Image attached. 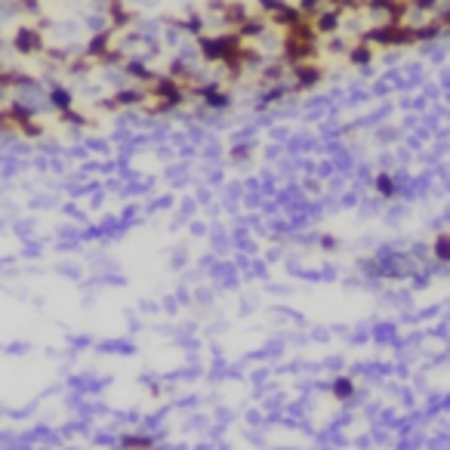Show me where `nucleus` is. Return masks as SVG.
Segmentation results:
<instances>
[{
    "instance_id": "12",
    "label": "nucleus",
    "mask_w": 450,
    "mask_h": 450,
    "mask_svg": "<svg viewBox=\"0 0 450 450\" xmlns=\"http://www.w3.org/2000/svg\"><path fill=\"white\" fill-rule=\"evenodd\" d=\"M111 41H114V31L108 28V25H105L102 31H93V34H90V41H87V46H83V56H87V59H93V62H99V59H102L105 53L114 46Z\"/></svg>"
},
{
    "instance_id": "7",
    "label": "nucleus",
    "mask_w": 450,
    "mask_h": 450,
    "mask_svg": "<svg viewBox=\"0 0 450 450\" xmlns=\"http://www.w3.org/2000/svg\"><path fill=\"white\" fill-rule=\"evenodd\" d=\"M41 81L31 77L28 71L22 68H13V65H0V93H13V90H37Z\"/></svg>"
},
{
    "instance_id": "6",
    "label": "nucleus",
    "mask_w": 450,
    "mask_h": 450,
    "mask_svg": "<svg viewBox=\"0 0 450 450\" xmlns=\"http://www.w3.org/2000/svg\"><path fill=\"white\" fill-rule=\"evenodd\" d=\"M364 10L379 15L383 22H407L410 0H364Z\"/></svg>"
},
{
    "instance_id": "5",
    "label": "nucleus",
    "mask_w": 450,
    "mask_h": 450,
    "mask_svg": "<svg viewBox=\"0 0 450 450\" xmlns=\"http://www.w3.org/2000/svg\"><path fill=\"white\" fill-rule=\"evenodd\" d=\"M189 93L195 99H200L207 108H213V111H225V108L231 105V93L222 87V83L216 81H207V83H195V87H189Z\"/></svg>"
},
{
    "instance_id": "33",
    "label": "nucleus",
    "mask_w": 450,
    "mask_h": 450,
    "mask_svg": "<svg viewBox=\"0 0 450 450\" xmlns=\"http://www.w3.org/2000/svg\"><path fill=\"white\" fill-rule=\"evenodd\" d=\"M10 133H19L15 123L10 118V108H0V136H10Z\"/></svg>"
},
{
    "instance_id": "26",
    "label": "nucleus",
    "mask_w": 450,
    "mask_h": 450,
    "mask_svg": "<svg viewBox=\"0 0 450 450\" xmlns=\"http://www.w3.org/2000/svg\"><path fill=\"white\" fill-rule=\"evenodd\" d=\"M240 59H244L247 68H262V53L256 50L253 43H244V50H240Z\"/></svg>"
},
{
    "instance_id": "9",
    "label": "nucleus",
    "mask_w": 450,
    "mask_h": 450,
    "mask_svg": "<svg viewBox=\"0 0 450 450\" xmlns=\"http://www.w3.org/2000/svg\"><path fill=\"white\" fill-rule=\"evenodd\" d=\"M312 25L318 31V37H336V31L343 28V10L336 6H324L312 15Z\"/></svg>"
},
{
    "instance_id": "13",
    "label": "nucleus",
    "mask_w": 450,
    "mask_h": 450,
    "mask_svg": "<svg viewBox=\"0 0 450 450\" xmlns=\"http://www.w3.org/2000/svg\"><path fill=\"white\" fill-rule=\"evenodd\" d=\"M306 19H308V15L302 13L296 4H290V0H287V4L281 6V10L268 15V25H275V28H284V31H290V28H296L299 22H306Z\"/></svg>"
},
{
    "instance_id": "32",
    "label": "nucleus",
    "mask_w": 450,
    "mask_h": 450,
    "mask_svg": "<svg viewBox=\"0 0 450 450\" xmlns=\"http://www.w3.org/2000/svg\"><path fill=\"white\" fill-rule=\"evenodd\" d=\"M438 6H441V0H410V13L429 15V13H435Z\"/></svg>"
},
{
    "instance_id": "36",
    "label": "nucleus",
    "mask_w": 450,
    "mask_h": 450,
    "mask_svg": "<svg viewBox=\"0 0 450 450\" xmlns=\"http://www.w3.org/2000/svg\"><path fill=\"white\" fill-rule=\"evenodd\" d=\"M296 6H299V10L306 13V15H308V19H312V15H315L318 10H324V0H299Z\"/></svg>"
},
{
    "instance_id": "18",
    "label": "nucleus",
    "mask_w": 450,
    "mask_h": 450,
    "mask_svg": "<svg viewBox=\"0 0 450 450\" xmlns=\"http://www.w3.org/2000/svg\"><path fill=\"white\" fill-rule=\"evenodd\" d=\"M121 71L130 77V81H136V83H154L158 81V74H154V68H149L142 59H127L121 65Z\"/></svg>"
},
{
    "instance_id": "21",
    "label": "nucleus",
    "mask_w": 450,
    "mask_h": 450,
    "mask_svg": "<svg viewBox=\"0 0 450 450\" xmlns=\"http://www.w3.org/2000/svg\"><path fill=\"white\" fill-rule=\"evenodd\" d=\"M438 37H444V34H441V28H438V22L425 19V22L416 25V43H435Z\"/></svg>"
},
{
    "instance_id": "15",
    "label": "nucleus",
    "mask_w": 450,
    "mask_h": 450,
    "mask_svg": "<svg viewBox=\"0 0 450 450\" xmlns=\"http://www.w3.org/2000/svg\"><path fill=\"white\" fill-rule=\"evenodd\" d=\"M266 31H268V19H266V15H259V13H253L250 19H244V22H240L238 34H240V41L253 43V41H259V37L266 34Z\"/></svg>"
},
{
    "instance_id": "20",
    "label": "nucleus",
    "mask_w": 450,
    "mask_h": 450,
    "mask_svg": "<svg viewBox=\"0 0 450 450\" xmlns=\"http://www.w3.org/2000/svg\"><path fill=\"white\" fill-rule=\"evenodd\" d=\"M287 74H290V68H287L284 62H275V65H262L259 83H262V87H275V83H284Z\"/></svg>"
},
{
    "instance_id": "4",
    "label": "nucleus",
    "mask_w": 450,
    "mask_h": 450,
    "mask_svg": "<svg viewBox=\"0 0 450 450\" xmlns=\"http://www.w3.org/2000/svg\"><path fill=\"white\" fill-rule=\"evenodd\" d=\"M324 77H327V68L321 62H299L290 68V93H308L321 87Z\"/></svg>"
},
{
    "instance_id": "14",
    "label": "nucleus",
    "mask_w": 450,
    "mask_h": 450,
    "mask_svg": "<svg viewBox=\"0 0 450 450\" xmlns=\"http://www.w3.org/2000/svg\"><path fill=\"white\" fill-rule=\"evenodd\" d=\"M111 99L118 108H142L151 96H149V87H123L118 93H111Z\"/></svg>"
},
{
    "instance_id": "11",
    "label": "nucleus",
    "mask_w": 450,
    "mask_h": 450,
    "mask_svg": "<svg viewBox=\"0 0 450 450\" xmlns=\"http://www.w3.org/2000/svg\"><path fill=\"white\" fill-rule=\"evenodd\" d=\"M250 6L244 4V0H225L222 4V10H219V22L225 25V31H238L240 28V22L244 19H250Z\"/></svg>"
},
{
    "instance_id": "23",
    "label": "nucleus",
    "mask_w": 450,
    "mask_h": 450,
    "mask_svg": "<svg viewBox=\"0 0 450 450\" xmlns=\"http://www.w3.org/2000/svg\"><path fill=\"white\" fill-rule=\"evenodd\" d=\"M204 25H207V22H204V15H200V13H189L182 19V31H185V34H191V37L204 34Z\"/></svg>"
},
{
    "instance_id": "35",
    "label": "nucleus",
    "mask_w": 450,
    "mask_h": 450,
    "mask_svg": "<svg viewBox=\"0 0 450 450\" xmlns=\"http://www.w3.org/2000/svg\"><path fill=\"white\" fill-rule=\"evenodd\" d=\"M435 256L441 262H450V235H441L435 240Z\"/></svg>"
},
{
    "instance_id": "31",
    "label": "nucleus",
    "mask_w": 450,
    "mask_h": 450,
    "mask_svg": "<svg viewBox=\"0 0 450 450\" xmlns=\"http://www.w3.org/2000/svg\"><path fill=\"white\" fill-rule=\"evenodd\" d=\"M59 121L62 123H71V127H87V114H81V111H74V108H68V111H62L59 114Z\"/></svg>"
},
{
    "instance_id": "37",
    "label": "nucleus",
    "mask_w": 450,
    "mask_h": 450,
    "mask_svg": "<svg viewBox=\"0 0 450 450\" xmlns=\"http://www.w3.org/2000/svg\"><path fill=\"white\" fill-rule=\"evenodd\" d=\"M250 154H253V145L244 142V145H235V149L229 151V158H231V161H244V158H250Z\"/></svg>"
},
{
    "instance_id": "30",
    "label": "nucleus",
    "mask_w": 450,
    "mask_h": 450,
    "mask_svg": "<svg viewBox=\"0 0 450 450\" xmlns=\"http://www.w3.org/2000/svg\"><path fill=\"white\" fill-rule=\"evenodd\" d=\"M324 6H336V10H348V13H361L364 10V0H324Z\"/></svg>"
},
{
    "instance_id": "27",
    "label": "nucleus",
    "mask_w": 450,
    "mask_h": 450,
    "mask_svg": "<svg viewBox=\"0 0 450 450\" xmlns=\"http://www.w3.org/2000/svg\"><path fill=\"white\" fill-rule=\"evenodd\" d=\"M374 185H376V191H379V195H386V198H392L395 191H398V185H395V179H392L389 173H379L376 179H374Z\"/></svg>"
},
{
    "instance_id": "34",
    "label": "nucleus",
    "mask_w": 450,
    "mask_h": 450,
    "mask_svg": "<svg viewBox=\"0 0 450 450\" xmlns=\"http://www.w3.org/2000/svg\"><path fill=\"white\" fill-rule=\"evenodd\" d=\"M284 4H287V0H256V6H259V15H266V19H268L271 13L281 10Z\"/></svg>"
},
{
    "instance_id": "25",
    "label": "nucleus",
    "mask_w": 450,
    "mask_h": 450,
    "mask_svg": "<svg viewBox=\"0 0 450 450\" xmlns=\"http://www.w3.org/2000/svg\"><path fill=\"white\" fill-rule=\"evenodd\" d=\"M290 93V87H284V83H275V87H266V93L259 96V105H275L281 102V99Z\"/></svg>"
},
{
    "instance_id": "8",
    "label": "nucleus",
    "mask_w": 450,
    "mask_h": 450,
    "mask_svg": "<svg viewBox=\"0 0 450 450\" xmlns=\"http://www.w3.org/2000/svg\"><path fill=\"white\" fill-rule=\"evenodd\" d=\"M105 19L108 28L118 34V31H127L136 22V13L127 6V0H105Z\"/></svg>"
},
{
    "instance_id": "17",
    "label": "nucleus",
    "mask_w": 450,
    "mask_h": 450,
    "mask_svg": "<svg viewBox=\"0 0 450 450\" xmlns=\"http://www.w3.org/2000/svg\"><path fill=\"white\" fill-rule=\"evenodd\" d=\"M46 102H50L53 111H68V108H74V93L65 87V83H53L50 90H46Z\"/></svg>"
},
{
    "instance_id": "29",
    "label": "nucleus",
    "mask_w": 450,
    "mask_h": 450,
    "mask_svg": "<svg viewBox=\"0 0 450 450\" xmlns=\"http://www.w3.org/2000/svg\"><path fill=\"white\" fill-rule=\"evenodd\" d=\"M15 13H25V15H34L41 19V0H13Z\"/></svg>"
},
{
    "instance_id": "39",
    "label": "nucleus",
    "mask_w": 450,
    "mask_h": 450,
    "mask_svg": "<svg viewBox=\"0 0 450 450\" xmlns=\"http://www.w3.org/2000/svg\"><path fill=\"white\" fill-rule=\"evenodd\" d=\"M0 43H4V41H0Z\"/></svg>"
},
{
    "instance_id": "28",
    "label": "nucleus",
    "mask_w": 450,
    "mask_h": 450,
    "mask_svg": "<svg viewBox=\"0 0 450 450\" xmlns=\"http://www.w3.org/2000/svg\"><path fill=\"white\" fill-rule=\"evenodd\" d=\"M432 22H438L441 34L450 37V4H447V6H438V10L432 13Z\"/></svg>"
},
{
    "instance_id": "3",
    "label": "nucleus",
    "mask_w": 450,
    "mask_h": 450,
    "mask_svg": "<svg viewBox=\"0 0 450 450\" xmlns=\"http://www.w3.org/2000/svg\"><path fill=\"white\" fill-rule=\"evenodd\" d=\"M13 50L19 53V56H25V59H34V56H43V50H46V37H43V31L37 28V25H19L13 31Z\"/></svg>"
},
{
    "instance_id": "10",
    "label": "nucleus",
    "mask_w": 450,
    "mask_h": 450,
    "mask_svg": "<svg viewBox=\"0 0 450 450\" xmlns=\"http://www.w3.org/2000/svg\"><path fill=\"white\" fill-rule=\"evenodd\" d=\"M346 59H348V65H352V68H358V71H367V68L374 65V59H376V46L358 37L355 43H348Z\"/></svg>"
},
{
    "instance_id": "19",
    "label": "nucleus",
    "mask_w": 450,
    "mask_h": 450,
    "mask_svg": "<svg viewBox=\"0 0 450 450\" xmlns=\"http://www.w3.org/2000/svg\"><path fill=\"white\" fill-rule=\"evenodd\" d=\"M195 43H198L200 59H204L207 65H219V46H216L213 34H200V37H195Z\"/></svg>"
},
{
    "instance_id": "1",
    "label": "nucleus",
    "mask_w": 450,
    "mask_h": 450,
    "mask_svg": "<svg viewBox=\"0 0 450 450\" xmlns=\"http://www.w3.org/2000/svg\"><path fill=\"white\" fill-rule=\"evenodd\" d=\"M361 41L374 43L376 50H401V46H416V25L414 22H379L361 34Z\"/></svg>"
},
{
    "instance_id": "22",
    "label": "nucleus",
    "mask_w": 450,
    "mask_h": 450,
    "mask_svg": "<svg viewBox=\"0 0 450 450\" xmlns=\"http://www.w3.org/2000/svg\"><path fill=\"white\" fill-rule=\"evenodd\" d=\"M123 62H127V53H123V46H118V43H114L111 50H108L105 56L96 62V65H99V68H121Z\"/></svg>"
},
{
    "instance_id": "24",
    "label": "nucleus",
    "mask_w": 450,
    "mask_h": 450,
    "mask_svg": "<svg viewBox=\"0 0 450 450\" xmlns=\"http://www.w3.org/2000/svg\"><path fill=\"white\" fill-rule=\"evenodd\" d=\"M93 65H96V62L87 59V56H83V59H68V65L62 68V71H68V74H74V77H87L93 71Z\"/></svg>"
},
{
    "instance_id": "38",
    "label": "nucleus",
    "mask_w": 450,
    "mask_h": 450,
    "mask_svg": "<svg viewBox=\"0 0 450 450\" xmlns=\"http://www.w3.org/2000/svg\"><path fill=\"white\" fill-rule=\"evenodd\" d=\"M346 50H348V43H346V41H339V37H330L327 53H346Z\"/></svg>"
},
{
    "instance_id": "2",
    "label": "nucleus",
    "mask_w": 450,
    "mask_h": 450,
    "mask_svg": "<svg viewBox=\"0 0 450 450\" xmlns=\"http://www.w3.org/2000/svg\"><path fill=\"white\" fill-rule=\"evenodd\" d=\"M281 62L287 68L299 62H321V41H299L296 34L281 37Z\"/></svg>"
},
{
    "instance_id": "16",
    "label": "nucleus",
    "mask_w": 450,
    "mask_h": 450,
    "mask_svg": "<svg viewBox=\"0 0 450 450\" xmlns=\"http://www.w3.org/2000/svg\"><path fill=\"white\" fill-rule=\"evenodd\" d=\"M167 77H173V81L185 83V87H195V83H198V71H195V68H191L185 59H179V56L167 62Z\"/></svg>"
}]
</instances>
